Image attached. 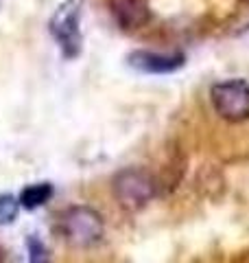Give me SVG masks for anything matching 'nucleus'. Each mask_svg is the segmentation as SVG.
<instances>
[{"label": "nucleus", "mask_w": 249, "mask_h": 263, "mask_svg": "<svg viewBox=\"0 0 249 263\" xmlns=\"http://www.w3.org/2000/svg\"><path fill=\"white\" fill-rule=\"evenodd\" d=\"M110 9L114 20L127 31L140 29L151 18L149 0H110Z\"/></svg>", "instance_id": "6"}, {"label": "nucleus", "mask_w": 249, "mask_h": 263, "mask_svg": "<svg viewBox=\"0 0 249 263\" xmlns=\"http://www.w3.org/2000/svg\"><path fill=\"white\" fill-rule=\"evenodd\" d=\"M20 213V200L11 193H0V224H13Z\"/></svg>", "instance_id": "8"}, {"label": "nucleus", "mask_w": 249, "mask_h": 263, "mask_svg": "<svg viewBox=\"0 0 249 263\" xmlns=\"http://www.w3.org/2000/svg\"><path fill=\"white\" fill-rule=\"evenodd\" d=\"M51 35L66 57H77L83 46L81 35V3L79 0H66L55 9L51 22H48Z\"/></svg>", "instance_id": "3"}, {"label": "nucleus", "mask_w": 249, "mask_h": 263, "mask_svg": "<svg viewBox=\"0 0 249 263\" xmlns=\"http://www.w3.org/2000/svg\"><path fill=\"white\" fill-rule=\"evenodd\" d=\"M27 250H29V263H51V252H48L46 243L37 239V237H29L27 241Z\"/></svg>", "instance_id": "9"}, {"label": "nucleus", "mask_w": 249, "mask_h": 263, "mask_svg": "<svg viewBox=\"0 0 249 263\" xmlns=\"http://www.w3.org/2000/svg\"><path fill=\"white\" fill-rule=\"evenodd\" d=\"M212 108L223 121L243 123L249 119V84L245 79H227L210 90Z\"/></svg>", "instance_id": "4"}, {"label": "nucleus", "mask_w": 249, "mask_h": 263, "mask_svg": "<svg viewBox=\"0 0 249 263\" xmlns=\"http://www.w3.org/2000/svg\"><path fill=\"white\" fill-rule=\"evenodd\" d=\"M245 3H249V0H245Z\"/></svg>", "instance_id": "11"}, {"label": "nucleus", "mask_w": 249, "mask_h": 263, "mask_svg": "<svg viewBox=\"0 0 249 263\" xmlns=\"http://www.w3.org/2000/svg\"><path fill=\"white\" fill-rule=\"evenodd\" d=\"M59 233L72 248H92L105 235L101 213L90 206H70L59 215Z\"/></svg>", "instance_id": "2"}, {"label": "nucleus", "mask_w": 249, "mask_h": 263, "mask_svg": "<svg viewBox=\"0 0 249 263\" xmlns=\"http://www.w3.org/2000/svg\"><path fill=\"white\" fill-rule=\"evenodd\" d=\"M0 263H7V254H5L3 248H0Z\"/></svg>", "instance_id": "10"}, {"label": "nucleus", "mask_w": 249, "mask_h": 263, "mask_svg": "<svg viewBox=\"0 0 249 263\" xmlns=\"http://www.w3.org/2000/svg\"><path fill=\"white\" fill-rule=\"evenodd\" d=\"M53 193H55V189L51 182H35V184L24 186L18 200H20V206H24L27 211H33V209L44 206L53 197Z\"/></svg>", "instance_id": "7"}, {"label": "nucleus", "mask_w": 249, "mask_h": 263, "mask_svg": "<svg viewBox=\"0 0 249 263\" xmlns=\"http://www.w3.org/2000/svg\"><path fill=\"white\" fill-rule=\"evenodd\" d=\"M186 57L181 53H155V51H134L127 55V64L131 68L149 75H166L175 72L184 66Z\"/></svg>", "instance_id": "5"}, {"label": "nucleus", "mask_w": 249, "mask_h": 263, "mask_svg": "<svg viewBox=\"0 0 249 263\" xmlns=\"http://www.w3.org/2000/svg\"><path fill=\"white\" fill-rule=\"evenodd\" d=\"M112 191L120 209L136 213L142 211L157 193V182L151 171L142 167H125L112 180Z\"/></svg>", "instance_id": "1"}]
</instances>
